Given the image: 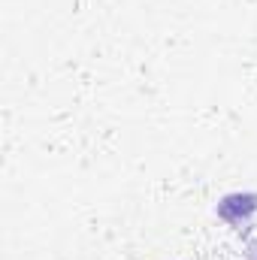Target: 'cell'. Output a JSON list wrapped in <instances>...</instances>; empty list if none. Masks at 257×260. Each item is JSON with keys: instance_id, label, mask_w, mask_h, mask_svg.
Returning a JSON list of instances; mask_svg holds the SVG:
<instances>
[{"instance_id": "obj_2", "label": "cell", "mask_w": 257, "mask_h": 260, "mask_svg": "<svg viewBox=\"0 0 257 260\" xmlns=\"http://www.w3.org/2000/svg\"><path fill=\"white\" fill-rule=\"evenodd\" d=\"M245 260H257V239L248 242V248H245Z\"/></svg>"}, {"instance_id": "obj_1", "label": "cell", "mask_w": 257, "mask_h": 260, "mask_svg": "<svg viewBox=\"0 0 257 260\" xmlns=\"http://www.w3.org/2000/svg\"><path fill=\"white\" fill-rule=\"evenodd\" d=\"M218 218L227 221L230 227H245L257 212V191H236V194H224L215 206Z\"/></svg>"}]
</instances>
